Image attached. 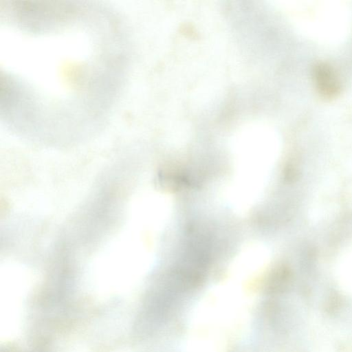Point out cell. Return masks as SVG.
<instances>
[{
  "instance_id": "1",
  "label": "cell",
  "mask_w": 352,
  "mask_h": 352,
  "mask_svg": "<svg viewBox=\"0 0 352 352\" xmlns=\"http://www.w3.org/2000/svg\"><path fill=\"white\" fill-rule=\"evenodd\" d=\"M314 86L318 95L327 100L336 98L342 90V81L336 69L327 61L316 63L311 69Z\"/></svg>"
}]
</instances>
